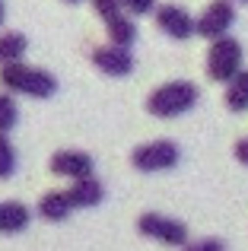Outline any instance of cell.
<instances>
[{
  "label": "cell",
  "instance_id": "cell-16",
  "mask_svg": "<svg viewBox=\"0 0 248 251\" xmlns=\"http://www.w3.org/2000/svg\"><path fill=\"white\" fill-rule=\"evenodd\" d=\"M19 121V108H16V99L0 92V134H10Z\"/></svg>",
  "mask_w": 248,
  "mask_h": 251
},
{
  "label": "cell",
  "instance_id": "cell-13",
  "mask_svg": "<svg viewBox=\"0 0 248 251\" xmlns=\"http://www.w3.org/2000/svg\"><path fill=\"white\" fill-rule=\"evenodd\" d=\"M105 32H108V42L115 48H130L137 42V25L127 16H115L112 23H105Z\"/></svg>",
  "mask_w": 248,
  "mask_h": 251
},
{
  "label": "cell",
  "instance_id": "cell-9",
  "mask_svg": "<svg viewBox=\"0 0 248 251\" xmlns=\"http://www.w3.org/2000/svg\"><path fill=\"white\" fill-rule=\"evenodd\" d=\"M93 64L105 76H127L134 70V57L127 48H115V45H102L93 51Z\"/></svg>",
  "mask_w": 248,
  "mask_h": 251
},
{
  "label": "cell",
  "instance_id": "cell-4",
  "mask_svg": "<svg viewBox=\"0 0 248 251\" xmlns=\"http://www.w3.org/2000/svg\"><path fill=\"white\" fill-rule=\"evenodd\" d=\"M137 232L143 239H156L169 248H185L188 245V226L175 216H162V213H143L137 220Z\"/></svg>",
  "mask_w": 248,
  "mask_h": 251
},
{
  "label": "cell",
  "instance_id": "cell-18",
  "mask_svg": "<svg viewBox=\"0 0 248 251\" xmlns=\"http://www.w3.org/2000/svg\"><path fill=\"white\" fill-rule=\"evenodd\" d=\"M93 10L102 23H112L115 16H121V3L118 0H93Z\"/></svg>",
  "mask_w": 248,
  "mask_h": 251
},
{
  "label": "cell",
  "instance_id": "cell-3",
  "mask_svg": "<svg viewBox=\"0 0 248 251\" xmlns=\"http://www.w3.org/2000/svg\"><path fill=\"white\" fill-rule=\"evenodd\" d=\"M242 61H245L242 42L232 38V35H223L207 51V76H210L213 83H232L242 74Z\"/></svg>",
  "mask_w": 248,
  "mask_h": 251
},
{
  "label": "cell",
  "instance_id": "cell-10",
  "mask_svg": "<svg viewBox=\"0 0 248 251\" xmlns=\"http://www.w3.org/2000/svg\"><path fill=\"white\" fill-rule=\"evenodd\" d=\"M32 223V210L19 201H3L0 203V235H19Z\"/></svg>",
  "mask_w": 248,
  "mask_h": 251
},
{
  "label": "cell",
  "instance_id": "cell-14",
  "mask_svg": "<svg viewBox=\"0 0 248 251\" xmlns=\"http://www.w3.org/2000/svg\"><path fill=\"white\" fill-rule=\"evenodd\" d=\"M25 48H29V42H25L19 32H3V35H0V67L19 64L23 54H25Z\"/></svg>",
  "mask_w": 248,
  "mask_h": 251
},
{
  "label": "cell",
  "instance_id": "cell-11",
  "mask_svg": "<svg viewBox=\"0 0 248 251\" xmlns=\"http://www.w3.org/2000/svg\"><path fill=\"white\" fill-rule=\"evenodd\" d=\"M67 197H70V207L74 210H89V207H96V203H102L105 188H102V181L96 175L93 178H80V181L70 184Z\"/></svg>",
  "mask_w": 248,
  "mask_h": 251
},
{
  "label": "cell",
  "instance_id": "cell-19",
  "mask_svg": "<svg viewBox=\"0 0 248 251\" xmlns=\"http://www.w3.org/2000/svg\"><path fill=\"white\" fill-rule=\"evenodd\" d=\"M121 10L134 13V16H149V13H156V0H118Z\"/></svg>",
  "mask_w": 248,
  "mask_h": 251
},
{
  "label": "cell",
  "instance_id": "cell-6",
  "mask_svg": "<svg viewBox=\"0 0 248 251\" xmlns=\"http://www.w3.org/2000/svg\"><path fill=\"white\" fill-rule=\"evenodd\" d=\"M232 23H236V6H232V0H213V3L200 13V19H194V35L217 42V38H223L226 32H229Z\"/></svg>",
  "mask_w": 248,
  "mask_h": 251
},
{
  "label": "cell",
  "instance_id": "cell-8",
  "mask_svg": "<svg viewBox=\"0 0 248 251\" xmlns=\"http://www.w3.org/2000/svg\"><path fill=\"white\" fill-rule=\"evenodd\" d=\"M156 25H159L169 38H175V42H185V38L194 35V16L188 10H181V6H175V3L156 6Z\"/></svg>",
  "mask_w": 248,
  "mask_h": 251
},
{
  "label": "cell",
  "instance_id": "cell-22",
  "mask_svg": "<svg viewBox=\"0 0 248 251\" xmlns=\"http://www.w3.org/2000/svg\"><path fill=\"white\" fill-rule=\"evenodd\" d=\"M0 23H3V0H0Z\"/></svg>",
  "mask_w": 248,
  "mask_h": 251
},
{
  "label": "cell",
  "instance_id": "cell-20",
  "mask_svg": "<svg viewBox=\"0 0 248 251\" xmlns=\"http://www.w3.org/2000/svg\"><path fill=\"white\" fill-rule=\"evenodd\" d=\"M181 251H226L223 239H198V242H188Z\"/></svg>",
  "mask_w": 248,
  "mask_h": 251
},
{
  "label": "cell",
  "instance_id": "cell-5",
  "mask_svg": "<svg viewBox=\"0 0 248 251\" xmlns=\"http://www.w3.org/2000/svg\"><path fill=\"white\" fill-rule=\"evenodd\" d=\"M178 156L181 153L172 140H149V143H140L130 153V162L140 172H169V169H175Z\"/></svg>",
  "mask_w": 248,
  "mask_h": 251
},
{
  "label": "cell",
  "instance_id": "cell-7",
  "mask_svg": "<svg viewBox=\"0 0 248 251\" xmlns=\"http://www.w3.org/2000/svg\"><path fill=\"white\" fill-rule=\"evenodd\" d=\"M93 156L83 153V150H61V153L51 156V172L70 181H80V178H93Z\"/></svg>",
  "mask_w": 248,
  "mask_h": 251
},
{
  "label": "cell",
  "instance_id": "cell-21",
  "mask_svg": "<svg viewBox=\"0 0 248 251\" xmlns=\"http://www.w3.org/2000/svg\"><path fill=\"white\" fill-rule=\"evenodd\" d=\"M236 159L242 162V166H248V137H245V140H239V143H236Z\"/></svg>",
  "mask_w": 248,
  "mask_h": 251
},
{
  "label": "cell",
  "instance_id": "cell-2",
  "mask_svg": "<svg viewBox=\"0 0 248 251\" xmlns=\"http://www.w3.org/2000/svg\"><path fill=\"white\" fill-rule=\"evenodd\" d=\"M198 86L188 83V80H172V83H162L159 89L149 92L147 99V111L153 118H178L188 115V111L198 105Z\"/></svg>",
  "mask_w": 248,
  "mask_h": 251
},
{
  "label": "cell",
  "instance_id": "cell-24",
  "mask_svg": "<svg viewBox=\"0 0 248 251\" xmlns=\"http://www.w3.org/2000/svg\"><path fill=\"white\" fill-rule=\"evenodd\" d=\"M239 3H248V0H239Z\"/></svg>",
  "mask_w": 248,
  "mask_h": 251
},
{
  "label": "cell",
  "instance_id": "cell-23",
  "mask_svg": "<svg viewBox=\"0 0 248 251\" xmlns=\"http://www.w3.org/2000/svg\"><path fill=\"white\" fill-rule=\"evenodd\" d=\"M67 3H80V0H67Z\"/></svg>",
  "mask_w": 248,
  "mask_h": 251
},
{
  "label": "cell",
  "instance_id": "cell-12",
  "mask_svg": "<svg viewBox=\"0 0 248 251\" xmlns=\"http://www.w3.org/2000/svg\"><path fill=\"white\" fill-rule=\"evenodd\" d=\"M70 210H74V207H70L67 191H57V188L45 191L42 201H38V216L48 220V223H64L70 216Z\"/></svg>",
  "mask_w": 248,
  "mask_h": 251
},
{
  "label": "cell",
  "instance_id": "cell-15",
  "mask_svg": "<svg viewBox=\"0 0 248 251\" xmlns=\"http://www.w3.org/2000/svg\"><path fill=\"white\" fill-rule=\"evenodd\" d=\"M226 108L229 111H248V70L226 83Z\"/></svg>",
  "mask_w": 248,
  "mask_h": 251
},
{
  "label": "cell",
  "instance_id": "cell-17",
  "mask_svg": "<svg viewBox=\"0 0 248 251\" xmlns=\"http://www.w3.org/2000/svg\"><path fill=\"white\" fill-rule=\"evenodd\" d=\"M16 172V150H13L10 137L0 134V178H10Z\"/></svg>",
  "mask_w": 248,
  "mask_h": 251
},
{
  "label": "cell",
  "instance_id": "cell-1",
  "mask_svg": "<svg viewBox=\"0 0 248 251\" xmlns=\"http://www.w3.org/2000/svg\"><path fill=\"white\" fill-rule=\"evenodd\" d=\"M0 86L6 92H23L29 99H51L57 92V80L48 70L29 67V64H6L0 67Z\"/></svg>",
  "mask_w": 248,
  "mask_h": 251
}]
</instances>
